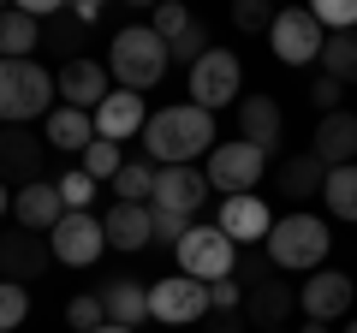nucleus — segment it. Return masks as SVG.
<instances>
[{
    "label": "nucleus",
    "mask_w": 357,
    "mask_h": 333,
    "mask_svg": "<svg viewBox=\"0 0 357 333\" xmlns=\"http://www.w3.org/2000/svg\"><path fill=\"white\" fill-rule=\"evenodd\" d=\"M143 155H149V166H191L197 155H215V114L191 102L155 107L143 125Z\"/></svg>",
    "instance_id": "nucleus-1"
},
{
    "label": "nucleus",
    "mask_w": 357,
    "mask_h": 333,
    "mask_svg": "<svg viewBox=\"0 0 357 333\" xmlns=\"http://www.w3.org/2000/svg\"><path fill=\"white\" fill-rule=\"evenodd\" d=\"M328 244H333V232H328V220L321 215H304V208H292V215H280L274 220V232H268V262L280 274H316L321 262H328Z\"/></svg>",
    "instance_id": "nucleus-2"
},
{
    "label": "nucleus",
    "mask_w": 357,
    "mask_h": 333,
    "mask_svg": "<svg viewBox=\"0 0 357 333\" xmlns=\"http://www.w3.org/2000/svg\"><path fill=\"white\" fill-rule=\"evenodd\" d=\"M167 65H173V54H167V42L155 36L149 24H126L114 36V48H107V72H114V90H155L167 77Z\"/></svg>",
    "instance_id": "nucleus-3"
},
{
    "label": "nucleus",
    "mask_w": 357,
    "mask_h": 333,
    "mask_svg": "<svg viewBox=\"0 0 357 333\" xmlns=\"http://www.w3.org/2000/svg\"><path fill=\"white\" fill-rule=\"evenodd\" d=\"M54 114V72L36 60H0V125H30Z\"/></svg>",
    "instance_id": "nucleus-4"
},
{
    "label": "nucleus",
    "mask_w": 357,
    "mask_h": 333,
    "mask_svg": "<svg viewBox=\"0 0 357 333\" xmlns=\"http://www.w3.org/2000/svg\"><path fill=\"white\" fill-rule=\"evenodd\" d=\"M232 268H238V244H232L215 220H197V226L185 232V244H178V274L215 286V280H232Z\"/></svg>",
    "instance_id": "nucleus-5"
},
{
    "label": "nucleus",
    "mask_w": 357,
    "mask_h": 333,
    "mask_svg": "<svg viewBox=\"0 0 357 333\" xmlns=\"http://www.w3.org/2000/svg\"><path fill=\"white\" fill-rule=\"evenodd\" d=\"M203 173H208V185H215L220 196H256V185H262V173H268V155L262 149H250V143H215V155L203 161Z\"/></svg>",
    "instance_id": "nucleus-6"
},
{
    "label": "nucleus",
    "mask_w": 357,
    "mask_h": 333,
    "mask_svg": "<svg viewBox=\"0 0 357 333\" xmlns=\"http://www.w3.org/2000/svg\"><path fill=\"white\" fill-rule=\"evenodd\" d=\"M227 102H244V65H238V54L208 48L203 60L191 65V107L215 114V107H227Z\"/></svg>",
    "instance_id": "nucleus-7"
},
{
    "label": "nucleus",
    "mask_w": 357,
    "mask_h": 333,
    "mask_svg": "<svg viewBox=\"0 0 357 333\" xmlns=\"http://www.w3.org/2000/svg\"><path fill=\"white\" fill-rule=\"evenodd\" d=\"M149 316L167 321V327H191V321L215 316V304H208V286L191 280V274H167V280L149 286Z\"/></svg>",
    "instance_id": "nucleus-8"
},
{
    "label": "nucleus",
    "mask_w": 357,
    "mask_h": 333,
    "mask_svg": "<svg viewBox=\"0 0 357 333\" xmlns=\"http://www.w3.org/2000/svg\"><path fill=\"white\" fill-rule=\"evenodd\" d=\"M268 42H274V60L280 65H316L321 48H328V30L316 24L310 6H286L274 18V30H268Z\"/></svg>",
    "instance_id": "nucleus-9"
},
{
    "label": "nucleus",
    "mask_w": 357,
    "mask_h": 333,
    "mask_svg": "<svg viewBox=\"0 0 357 333\" xmlns=\"http://www.w3.org/2000/svg\"><path fill=\"white\" fill-rule=\"evenodd\" d=\"M208 173L203 166H155V215H185L197 220L208 203Z\"/></svg>",
    "instance_id": "nucleus-10"
},
{
    "label": "nucleus",
    "mask_w": 357,
    "mask_h": 333,
    "mask_svg": "<svg viewBox=\"0 0 357 333\" xmlns=\"http://www.w3.org/2000/svg\"><path fill=\"white\" fill-rule=\"evenodd\" d=\"M54 268V244L42 238V232H6L0 238V280H13V286H30L42 280V274Z\"/></svg>",
    "instance_id": "nucleus-11"
},
{
    "label": "nucleus",
    "mask_w": 357,
    "mask_h": 333,
    "mask_svg": "<svg viewBox=\"0 0 357 333\" xmlns=\"http://www.w3.org/2000/svg\"><path fill=\"white\" fill-rule=\"evenodd\" d=\"M54 90H60V107H77V114H96V107L114 95V90H107V65L84 60V54H72V60L60 65Z\"/></svg>",
    "instance_id": "nucleus-12"
},
{
    "label": "nucleus",
    "mask_w": 357,
    "mask_h": 333,
    "mask_svg": "<svg viewBox=\"0 0 357 333\" xmlns=\"http://www.w3.org/2000/svg\"><path fill=\"white\" fill-rule=\"evenodd\" d=\"M48 244H54V262H66V268H89V262L107 250V232H102L96 215H66L60 226L48 232Z\"/></svg>",
    "instance_id": "nucleus-13"
},
{
    "label": "nucleus",
    "mask_w": 357,
    "mask_h": 333,
    "mask_svg": "<svg viewBox=\"0 0 357 333\" xmlns=\"http://www.w3.org/2000/svg\"><path fill=\"white\" fill-rule=\"evenodd\" d=\"M215 226L227 232L238 250H256V244H268V232H274V215H268L262 196H220Z\"/></svg>",
    "instance_id": "nucleus-14"
},
{
    "label": "nucleus",
    "mask_w": 357,
    "mask_h": 333,
    "mask_svg": "<svg viewBox=\"0 0 357 333\" xmlns=\"http://www.w3.org/2000/svg\"><path fill=\"white\" fill-rule=\"evenodd\" d=\"M42 161H48L42 137H30L24 125L0 131V185H42Z\"/></svg>",
    "instance_id": "nucleus-15"
},
{
    "label": "nucleus",
    "mask_w": 357,
    "mask_h": 333,
    "mask_svg": "<svg viewBox=\"0 0 357 333\" xmlns=\"http://www.w3.org/2000/svg\"><path fill=\"white\" fill-rule=\"evenodd\" d=\"M298 309H304V321H340L351 309V280L333 274V268H316L298 286Z\"/></svg>",
    "instance_id": "nucleus-16"
},
{
    "label": "nucleus",
    "mask_w": 357,
    "mask_h": 333,
    "mask_svg": "<svg viewBox=\"0 0 357 333\" xmlns=\"http://www.w3.org/2000/svg\"><path fill=\"white\" fill-rule=\"evenodd\" d=\"M292 309H298V286L280 280V274L244 292V321H250V327H262V333L286 327V316H292Z\"/></svg>",
    "instance_id": "nucleus-17"
},
{
    "label": "nucleus",
    "mask_w": 357,
    "mask_h": 333,
    "mask_svg": "<svg viewBox=\"0 0 357 333\" xmlns=\"http://www.w3.org/2000/svg\"><path fill=\"white\" fill-rule=\"evenodd\" d=\"M143 125H149V107H143L137 90H114L102 107H96V137H107V143L143 137Z\"/></svg>",
    "instance_id": "nucleus-18"
},
{
    "label": "nucleus",
    "mask_w": 357,
    "mask_h": 333,
    "mask_svg": "<svg viewBox=\"0 0 357 333\" xmlns=\"http://www.w3.org/2000/svg\"><path fill=\"white\" fill-rule=\"evenodd\" d=\"M13 220L24 232H42V238H48L54 226H60L66 220V203H60V185H24V191H13Z\"/></svg>",
    "instance_id": "nucleus-19"
},
{
    "label": "nucleus",
    "mask_w": 357,
    "mask_h": 333,
    "mask_svg": "<svg viewBox=\"0 0 357 333\" xmlns=\"http://www.w3.org/2000/svg\"><path fill=\"white\" fill-rule=\"evenodd\" d=\"M310 143H316V161L328 166V173H333V166H357V114H345V107L328 114Z\"/></svg>",
    "instance_id": "nucleus-20"
},
{
    "label": "nucleus",
    "mask_w": 357,
    "mask_h": 333,
    "mask_svg": "<svg viewBox=\"0 0 357 333\" xmlns=\"http://www.w3.org/2000/svg\"><path fill=\"white\" fill-rule=\"evenodd\" d=\"M102 232H107L114 250H143V244H155V208L114 203V208H107V220H102Z\"/></svg>",
    "instance_id": "nucleus-21"
},
{
    "label": "nucleus",
    "mask_w": 357,
    "mask_h": 333,
    "mask_svg": "<svg viewBox=\"0 0 357 333\" xmlns=\"http://www.w3.org/2000/svg\"><path fill=\"white\" fill-rule=\"evenodd\" d=\"M238 137L250 149L274 155V143H280V102L274 95H244L238 102Z\"/></svg>",
    "instance_id": "nucleus-22"
},
{
    "label": "nucleus",
    "mask_w": 357,
    "mask_h": 333,
    "mask_svg": "<svg viewBox=\"0 0 357 333\" xmlns=\"http://www.w3.org/2000/svg\"><path fill=\"white\" fill-rule=\"evenodd\" d=\"M102 304H107V321H114V327L137 333L143 321H149V286H143V280H107L102 286Z\"/></svg>",
    "instance_id": "nucleus-23"
},
{
    "label": "nucleus",
    "mask_w": 357,
    "mask_h": 333,
    "mask_svg": "<svg viewBox=\"0 0 357 333\" xmlns=\"http://www.w3.org/2000/svg\"><path fill=\"white\" fill-rule=\"evenodd\" d=\"M42 143L60 155H84L89 143H96V114H77V107H54L48 114V131H42Z\"/></svg>",
    "instance_id": "nucleus-24"
},
{
    "label": "nucleus",
    "mask_w": 357,
    "mask_h": 333,
    "mask_svg": "<svg viewBox=\"0 0 357 333\" xmlns=\"http://www.w3.org/2000/svg\"><path fill=\"white\" fill-rule=\"evenodd\" d=\"M274 185H280L292 203H304V196H321V185H328V166L316 161V149H310V155H286V161L274 166Z\"/></svg>",
    "instance_id": "nucleus-25"
},
{
    "label": "nucleus",
    "mask_w": 357,
    "mask_h": 333,
    "mask_svg": "<svg viewBox=\"0 0 357 333\" xmlns=\"http://www.w3.org/2000/svg\"><path fill=\"white\" fill-rule=\"evenodd\" d=\"M30 48H42V18H30L24 6L0 13V60H30Z\"/></svg>",
    "instance_id": "nucleus-26"
},
{
    "label": "nucleus",
    "mask_w": 357,
    "mask_h": 333,
    "mask_svg": "<svg viewBox=\"0 0 357 333\" xmlns=\"http://www.w3.org/2000/svg\"><path fill=\"white\" fill-rule=\"evenodd\" d=\"M321 203H328L333 220H351L357 226V166H333L328 185H321Z\"/></svg>",
    "instance_id": "nucleus-27"
},
{
    "label": "nucleus",
    "mask_w": 357,
    "mask_h": 333,
    "mask_svg": "<svg viewBox=\"0 0 357 333\" xmlns=\"http://www.w3.org/2000/svg\"><path fill=\"white\" fill-rule=\"evenodd\" d=\"M321 72H328L333 84H357V30L328 36V48H321Z\"/></svg>",
    "instance_id": "nucleus-28"
},
{
    "label": "nucleus",
    "mask_w": 357,
    "mask_h": 333,
    "mask_svg": "<svg viewBox=\"0 0 357 333\" xmlns=\"http://www.w3.org/2000/svg\"><path fill=\"white\" fill-rule=\"evenodd\" d=\"M114 191H119V203H143V208H149L155 203V166L149 161H126V166H119V179H114Z\"/></svg>",
    "instance_id": "nucleus-29"
},
{
    "label": "nucleus",
    "mask_w": 357,
    "mask_h": 333,
    "mask_svg": "<svg viewBox=\"0 0 357 333\" xmlns=\"http://www.w3.org/2000/svg\"><path fill=\"white\" fill-rule=\"evenodd\" d=\"M66 321H72V333H102V327H107L102 292H77L72 304H66Z\"/></svg>",
    "instance_id": "nucleus-30"
},
{
    "label": "nucleus",
    "mask_w": 357,
    "mask_h": 333,
    "mask_svg": "<svg viewBox=\"0 0 357 333\" xmlns=\"http://www.w3.org/2000/svg\"><path fill=\"white\" fill-rule=\"evenodd\" d=\"M60 203H66V215H89V203H96V179H89L84 166L60 173Z\"/></svg>",
    "instance_id": "nucleus-31"
},
{
    "label": "nucleus",
    "mask_w": 357,
    "mask_h": 333,
    "mask_svg": "<svg viewBox=\"0 0 357 333\" xmlns=\"http://www.w3.org/2000/svg\"><path fill=\"white\" fill-rule=\"evenodd\" d=\"M119 166H126V161H119V143L96 137V143L84 149V173H89L96 185H102V179H119Z\"/></svg>",
    "instance_id": "nucleus-32"
},
{
    "label": "nucleus",
    "mask_w": 357,
    "mask_h": 333,
    "mask_svg": "<svg viewBox=\"0 0 357 333\" xmlns=\"http://www.w3.org/2000/svg\"><path fill=\"white\" fill-rule=\"evenodd\" d=\"M310 13H316V24L328 30V36H345V30H357V0H316Z\"/></svg>",
    "instance_id": "nucleus-33"
},
{
    "label": "nucleus",
    "mask_w": 357,
    "mask_h": 333,
    "mask_svg": "<svg viewBox=\"0 0 357 333\" xmlns=\"http://www.w3.org/2000/svg\"><path fill=\"white\" fill-rule=\"evenodd\" d=\"M24 316H30V286H13V280H0V333L24 327Z\"/></svg>",
    "instance_id": "nucleus-34"
},
{
    "label": "nucleus",
    "mask_w": 357,
    "mask_h": 333,
    "mask_svg": "<svg viewBox=\"0 0 357 333\" xmlns=\"http://www.w3.org/2000/svg\"><path fill=\"white\" fill-rule=\"evenodd\" d=\"M274 6H268V0H238V6H232V24L244 30V36H256V30H274Z\"/></svg>",
    "instance_id": "nucleus-35"
},
{
    "label": "nucleus",
    "mask_w": 357,
    "mask_h": 333,
    "mask_svg": "<svg viewBox=\"0 0 357 333\" xmlns=\"http://www.w3.org/2000/svg\"><path fill=\"white\" fill-rule=\"evenodd\" d=\"M167 54H173V65H197L208 54V24H191L178 42H167Z\"/></svg>",
    "instance_id": "nucleus-36"
},
{
    "label": "nucleus",
    "mask_w": 357,
    "mask_h": 333,
    "mask_svg": "<svg viewBox=\"0 0 357 333\" xmlns=\"http://www.w3.org/2000/svg\"><path fill=\"white\" fill-rule=\"evenodd\" d=\"M197 24V18L191 13H185V6H155V36H161V42H178V36H185V30H191Z\"/></svg>",
    "instance_id": "nucleus-37"
},
{
    "label": "nucleus",
    "mask_w": 357,
    "mask_h": 333,
    "mask_svg": "<svg viewBox=\"0 0 357 333\" xmlns=\"http://www.w3.org/2000/svg\"><path fill=\"white\" fill-rule=\"evenodd\" d=\"M274 274H280V268H274V262H268V250H250V256H244L238 268H232V280H238L244 292H250V286H262V280H274Z\"/></svg>",
    "instance_id": "nucleus-38"
},
{
    "label": "nucleus",
    "mask_w": 357,
    "mask_h": 333,
    "mask_svg": "<svg viewBox=\"0 0 357 333\" xmlns=\"http://www.w3.org/2000/svg\"><path fill=\"white\" fill-rule=\"evenodd\" d=\"M310 102L321 107V119H328V114H340V102H345V84H333V77L321 72L316 84H310Z\"/></svg>",
    "instance_id": "nucleus-39"
},
{
    "label": "nucleus",
    "mask_w": 357,
    "mask_h": 333,
    "mask_svg": "<svg viewBox=\"0 0 357 333\" xmlns=\"http://www.w3.org/2000/svg\"><path fill=\"white\" fill-rule=\"evenodd\" d=\"M208 304H215V316H232V309H244V286L238 280H215L208 286Z\"/></svg>",
    "instance_id": "nucleus-40"
},
{
    "label": "nucleus",
    "mask_w": 357,
    "mask_h": 333,
    "mask_svg": "<svg viewBox=\"0 0 357 333\" xmlns=\"http://www.w3.org/2000/svg\"><path fill=\"white\" fill-rule=\"evenodd\" d=\"M191 226H197V220H185V215H155V244H173V250H178Z\"/></svg>",
    "instance_id": "nucleus-41"
},
{
    "label": "nucleus",
    "mask_w": 357,
    "mask_h": 333,
    "mask_svg": "<svg viewBox=\"0 0 357 333\" xmlns=\"http://www.w3.org/2000/svg\"><path fill=\"white\" fill-rule=\"evenodd\" d=\"M48 42H54V48H77V42H84V24H77V18H54V24H48Z\"/></svg>",
    "instance_id": "nucleus-42"
},
{
    "label": "nucleus",
    "mask_w": 357,
    "mask_h": 333,
    "mask_svg": "<svg viewBox=\"0 0 357 333\" xmlns=\"http://www.w3.org/2000/svg\"><path fill=\"white\" fill-rule=\"evenodd\" d=\"M250 321H244V309H232V316H208V333H244Z\"/></svg>",
    "instance_id": "nucleus-43"
},
{
    "label": "nucleus",
    "mask_w": 357,
    "mask_h": 333,
    "mask_svg": "<svg viewBox=\"0 0 357 333\" xmlns=\"http://www.w3.org/2000/svg\"><path fill=\"white\" fill-rule=\"evenodd\" d=\"M298 333H328V321H304V327H298Z\"/></svg>",
    "instance_id": "nucleus-44"
},
{
    "label": "nucleus",
    "mask_w": 357,
    "mask_h": 333,
    "mask_svg": "<svg viewBox=\"0 0 357 333\" xmlns=\"http://www.w3.org/2000/svg\"><path fill=\"white\" fill-rule=\"evenodd\" d=\"M6 203H13V191H6V185H0V215H6Z\"/></svg>",
    "instance_id": "nucleus-45"
},
{
    "label": "nucleus",
    "mask_w": 357,
    "mask_h": 333,
    "mask_svg": "<svg viewBox=\"0 0 357 333\" xmlns=\"http://www.w3.org/2000/svg\"><path fill=\"white\" fill-rule=\"evenodd\" d=\"M345 333H357V316H345Z\"/></svg>",
    "instance_id": "nucleus-46"
},
{
    "label": "nucleus",
    "mask_w": 357,
    "mask_h": 333,
    "mask_svg": "<svg viewBox=\"0 0 357 333\" xmlns=\"http://www.w3.org/2000/svg\"><path fill=\"white\" fill-rule=\"evenodd\" d=\"M102 333H131V327H114V321H107V327H102Z\"/></svg>",
    "instance_id": "nucleus-47"
},
{
    "label": "nucleus",
    "mask_w": 357,
    "mask_h": 333,
    "mask_svg": "<svg viewBox=\"0 0 357 333\" xmlns=\"http://www.w3.org/2000/svg\"><path fill=\"white\" fill-rule=\"evenodd\" d=\"M274 333H280V327H274Z\"/></svg>",
    "instance_id": "nucleus-48"
}]
</instances>
